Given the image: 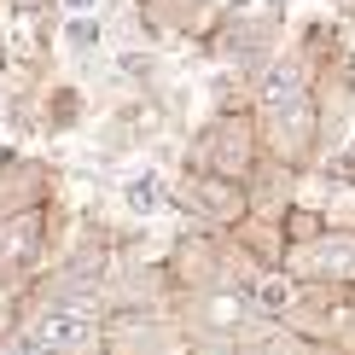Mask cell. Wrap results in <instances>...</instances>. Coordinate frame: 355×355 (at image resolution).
<instances>
[{
	"label": "cell",
	"mask_w": 355,
	"mask_h": 355,
	"mask_svg": "<svg viewBox=\"0 0 355 355\" xmlns=\"http://www.w3.org/2000/svg\"><path fill=\"white\" fill-rule=\"evenodd\" d=\"M24 344L58 349V355H105L111 344V303L105 297H58V291H29L18 327Z\"/></svg>",
	"instance_id": "cell-1"
},
{
	"label": "cell",
	"mask_w": 355,
	"mask_h": 355,
	"mask_svg": "<svg viewBox=\"0 0 355 355\" xmlns=\"http://www.w3.org/2000/svg\"><path fill=\"white\" fill-rule=\"evenodd\" d=\"M187 169H204V175H221V181H239V187H257V175L268 169V146H262V123L257 111L239 105V111H210L198 123V135L187 140Z\"/></svg>",
	"instance_id": "cell-2"
},
{
	"label": "cell",
	"mask_w": 355,
	"mask_h": 355,
	"mask_svg": "<svg viewBox=\"0 0 355 355\" xmlns=\"http://www.w3.org/2000/svg\"><path fill=\"white\" fill-rule=\"evenodd\" d=\"M169 210H181L192 227H210V233H239L250 216H257V198H250V187L239 181H221V175H204V169H187L169 181Z\"/></svg>",
	"instance_id": "cell-3"
},
{
	"label": "cell",
	"mask_w": 355,
	"mask_h": 355,
	"mask_svg": "<svg viewBox=\"0 0 355 355\" xmlns=\"http://www.w3.org/2000/svg\"><path fill=\"white\" fill-rule=\"evenodd\" d=\"M53 257V204L0 216V297H29L47 279Z\"/></svg>",
	"instance_id": "cell-4"
},
{
	"label": "cell",
	"mask_w": 355,
	"mask_h": 355,
	"mask_svg": "<svg viewBox=\"0 0 355 355\" xmlns=\"http://www.w3.org/2000/svg\"><path fill=\"white\" fill-rule=\"evenodd\" d=\"M279 29H286V24L268 18L262 6H250V0L239 6V0H227V12H221V24H216V35H210V47H204V53L221 58L233 76L250 82L279 47H286V41H279Z\"/></svg>",
	"instance_id": "cell-5"
},
{
	"label": "cell",
	"mask_w": 355,
	"mask_h": 355,
	"mask_svg": "<svg viewBox=\"0 0 355 355\" xmlns=\"http://www.w3.org/2000/svg\"><path fill=\"white\" fill-rule=\"evenodd\" d=\"M286 274H297L303 286H320V291H355V221L338 216L320 239L286 250Z\"/></svg>",
	"instance_id": "cell-6"
},
{
	"label": "cell",
	"mask_w": 355,
	"mask_h": 355,
	"mask_svg": "<svg viewBox=\"0 0 355 355\" xmlns=\"http://www.w3.org/2000/svg\"><path fill=\"white\" fill-rule=\"evenodd\" d=\"M135 29L140 41H192V47H210L216 24H221V0H135Z\"/></svg>",
	"instance_id": "cell-7"
},
{
	"label": "cell",
	"mask_w": 355,
	"mask_h": 355,
	"mask_svg": "<svg viewBox=\"0 0 355 355\" xmlns=\"http://www.w3.org/2000/svg\"><path fill=\"white\" fill-rule=\"evenodd\" d=\"M58 192V169L29 152H0V216L18 210H47Z\"/></svg>",
	"instance_id": "cell-8"
},
{
	"label": "cell",
	"mask_w": 355,
	"mask_h": 355,
	"mask_svg": "<svg viewBox=\"0 0 355 355\" xmlns=\"http://www.w3.org/2000/svg\"><path fill=\"white\" fill-rule=\"evenodd\" d=\"M245 291H250V303L262 309L268 327H291V315L303 309V279L286 274V268H250L245 274Z\"/></svg>",
	"instance_id": "cell-9"
},
{
	"label": "cell",
	"mask_w": 355,
	"mask_h": 355,
	"mask_svg": "<svg viewBox=\"0 0 355 355\" xmlns=\"http://www.w3.org/2000/svg\"><path fill=\"white\" fill-rule=\"evenodd\" d=\"M332 221H338V216L327 210V204H297V198H291L286 210H279V239H286V250H297V245H309V239H320Z\"/></svg>",
	"instance_id": "cell-10"
},
{
	"label": "cell",
	"mask_w": 355,
	"mask_h": 355,
	"mask_svg": "<svg viewBox=\"0 0 355 355\" xmlns=\"http://www.w3.org/2000/svg\"><path fill=\"white\" fill-rule=\"evenodd\" d=\"M123 204L135 210V221H152L157 210H169V175L157 169H135L123 181Z\"/></svg>",
	"instance_id": "cell-11"
},
{
	"label": "cell",
	"mask_w": 355,
	"mask_h": 355,
	"mask_svg": "<svg viewBox=\"0 0 355 355\" xmlns=\"http://www.w3.org/2000/svg\"><path fill=\"white\" fill-rule=\"evenodd\" d=\"M41 128H47V135L82 128V87L76 82H53L47 94H41Z\"/></svg>",
	"instance_id": "cell-12"
},
{
	"label": "cell",
	"mask_w": 355,
	"mask_h": 355,
	"mask_svg": "<svg viewBox=\"0 0 355 355\" xmlns=\"http://www.w3.org/2000/svg\"><path fill=\"white\" fill-rule=\"evenodd\" d=\"M58 47H64L70 58H99L105 53V12H94V18H64L58 24Z\"/></svg>",
	"instance_id": "cell-13"
},
{
	"label": "cell",
	"mask_w": 355,
	"mask_h": 355,
	"mask_svg": "<svg viewBox=\"0 0 355 355\" xmlns=\"http://www.w3.org/2000/svg\"><path fill=\"white\" fill-rule=\"evenodd\" d=\"M320 181H327L332 192H355V135H349L344 146H338L327 164H320Z\"/></svg>",
	"instance_id": "cell-14"
},
{
	"label": "cell",
	"mask_w": 355,
	"mask_h": 355,
	"mask_svg": "<svg viewBox=\"0 0 355 355\" xmlns=\"http://www.w3.org/2000/svg\"><path fill=\"white\" fill-rule=\"evenodd\" d=\"M116 70H123L128 82H140V87L157 82V58H152V53H123V58H116Z\"/></svg>",
	"instance_id": "cell-15"
},
{
	"label": "cell",
	"mask_w": 355,
	"mask_h": 355,
	"mask_svg": "<svg viewBox=\"0 0 355 355\" xmlns=\"http://www.w3.org/2000/svg\"><path fill=\"white\" fill-rule=\"evenodd\" d=\"M58 12L64 18H94V12H105V0H58Z\"/></svg>",
	"instance_id": "cell-16"
},
{
	"label": "cell",
	"mask_w": 355,
	"mask_h": 355,
	"mask_svg": "<svg viewBox=\"0 0 355 355\" xmlns=\"http://www.w3.org/2000/svg\"><path fill=\"white\" fill-rule=\"evenodd\" d=\"M6 355H58V349H41V344H24V338L12 332V344H6Z\"/></svg>",
	"instance_id": "cell-17"
},
{
	"label": "cell",
	"mask_w": 355,
	"mask_h": 355,
	"mask_svg": "<svg viewBox=\"0 0 355 355\" xmlns=\"http://www.w3.org/2000/svg\"><path fill=\"white\" fill-rule=\"evenodd\" d=\"M327 6H332V18H338V24H344V29L355 24V0H327Z\"/></svg>",
	"instance_id": "cell-18"
},
{
	"label": "cell",
	"mask_w": 355,
	"mask_h": 355,
	"mask_svg": "<svg viewBox=\"0 0 355 355\" xmlns=\"http://www.w3.org/2000/svg\"><path fill=\"white\" fill-rule=\"evenodd\" d=\"M239 6H245V0H239Z\"/></svg>",
	"instance_id": "cell-19"
}]
</instances>
